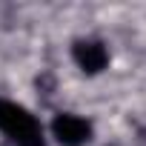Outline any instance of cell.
I'll return each instance as SVG.
<instances>
[{
  "label": "cell",
  "instance_id": "obj_3",
  "mask_svg": "<svg viewBox=\"0 0 146 146\" xmlns=\"http://www.w3.org/2000/svg\"><path fill=\"white\" fill-rule=\"evenodd\" d=\"M72 54H75L78 66L86 72V75H98V72L106 69L109 63V52L100 40H78L75 49H72Z\"/></svg>",
  "mask_w": 146,
  "mask_h": 146
},
{
  "label": "cell",
  "instance_id": "obj_2",
  "mask_svg": "<svg viewBox=\"0 0 146 146\" xmlns=\"http://www.w3.org/2000/svg\"><path fill=\"white\" fill-rule=\"evenodd\" d=\"M52 135L63 146H83L92 140V126L78 115H57L52 120Z\"/></svg>",
  "mask_w": 146,
  "mask_h": 146
},
{
  "label": "cell",
  "instance_id": "obj_1",
  "mask_svg": "<svg viewBox=\"0 0 146 146\" xmlns=\"http://www.w3.org/2000/svg\"><path fill=\"white\" fill-rule=\"evenodd\" d=\"M0 132L15 146H43V129L37 117L9 100H0Z\"/></svg>",
  "mask_w": 146,
  "mask_h": 146
}]
</instances>
